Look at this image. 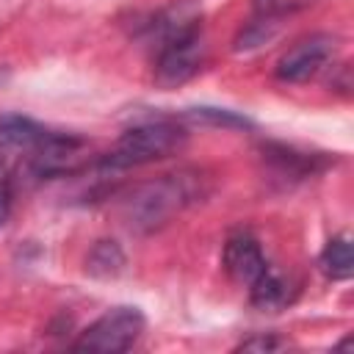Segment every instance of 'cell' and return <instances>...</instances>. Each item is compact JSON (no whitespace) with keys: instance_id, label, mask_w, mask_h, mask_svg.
<instances>
[{"instance_id":"cell-1","label":"cell","mask_w":354,"mask_h":354,"mask_svg":"<svg viewBox=\"0 0 354 354\" xmlns=\"http://www.w3.org/2000/svg\"><path fill=\"white\" fill-rule=\"evenodd\" d=\"M210 191L207 177L196 169H180L136 185L119 205V216L133 232H155L174 216L205 199Z\"/></svg>"},{"instance_id":"cell-2","label":"cell","mask_w":354,"mask_h":354,"mask_svg":"<svg viewBox=\"0 0 354 354\" xmlns=\"http://www.w3.org/2000/svg\"><path fill=\"white\" fill-rule=\"evenodd\" d=\"M185 141H188V133L177 119H147L124 130L122 138L113 144V149L105 152L94 166L102 177L119 174V171L177 155L185 147Z\"/></svg>"},{"instance_id":"cell-3","label":"cell","mask_w":354,"mask_h":354,"mask_svg":"<svg viewBox=\"0 0 354 354\" xmlns=\"http://www.w3.org/2000/svg\"><path fill=\"white\" fill-rule=\"evenodd\" d=\"M147 318L138 307L119 304L105 310L94 324H88L77 340L72 343L75 351H88V354H119L127 351L144 332Z\"/></svg>"},{"instance_id":"cell-4","label":"cell","mask_w":354,"mask_h":354,"mask_svg":"<svg viewBox=\"0 0 354 354\" xmlns=\"http://www.w3.org/2000/svg\"><path fill=\"white\" fill-rule=\"evenodd\" d=\"M28 166L36 177H66L88 166V144L69 133L47 130L36 149L28 158Z\"/></svg>"},{"instance_id":"cell-5","label":"cell","mask_w":354,"mask_h":354,"mask_svg":"<svg viewBox=\"0 0 354 354\" xmlns=\"http://www.w3.org/2000/svg\"><path fill=\"white\" fill-rule=\"evenodd\" d=\"M207 58V44H205V36L202 30L196 33H188L160 50H155V83L160 88H174V86H183L185 80H191L202 64Z\"/></svg>"},{"instance_id":"cell-6","label":"cell","mask_w":354,"mask_h":354,"mask_svg":"<svg viewBox=\"0 0 354 354\" xmlns=\"http://www.w3.org/2000/svg\"><path fill=\"white\" fill-rule=\"evenodd\" d=\"M335 36L329 33H310L299 41H293L277 61L274 75L282 83H304L313 75H318L335 55Z\"/></svg>"},{"instance_id":"cell-7","label":"cell","mask_w":354,"mask_h":354,"mask_svg":"<svg viewBox=\"0 0 354 354\" xmlns=\"http://www.w3.org/2000/svg\"><path fill=\"white\" fill-rule=\"evenodd\" d=\"M196 30H202L199 3L196 0H171L144 25V41L152 50H160L188 33H196Z\"/></svg>"},{"instance_id":"cell-8","label":"cell","mask_w":354,"mask_h":354,"mask_svg":"<svg viewBox=\"0 0 354 354\" xmlns=\"http://www.w3.org/2000/svg\"><path fill=\"white\" fill-rule=\"evenodd\" d=\"M221 263H224V271L230 274V279L238 282V285H246V288L271 266L263 254L260 241L249 230H235L227 238Z\"/></svg>"},{"instance_id":"cell-9","label":"cell","mask_w":354,"mask_h":354,"mask_svg":"<svg viewBox=\"0 0 354 354\" xmlns=\"http://www.w3.org/2000/svg\"><path fill=\"white\" fill-rule=\"evenodd\" d=\"M44 133L47 130L41 124H36L33 119H28V116L3 113L0 116V152L30 158V152L36 149V144L41 141Z\"/></svg>"},{"instance_id":"cell-10","label":"cell","mask_w":354,"mask_h":354,"mask_svg":"<svg viewBox=\"0 0 354 354\" xmlns=\"http://www.w3.org/2000/svg\"><path fill=\"white\" fill-rule=\"evenodd\" d=\"M249 299L254 307L260 310H279L290 301V282L277 271V268H266L252 285H249Z\"/></svg>"},{"instance_id":"cell-11","label":"cell","mask_w":354,"mask_h":354,"mask_svg":"<svg viewBox=\"0 0 354 354\" xmlns=\"http://www.w3.org/2000/svg\"><path fill=\"white\" fill-rule=\"evenodd\" d=\"M318 266L321 271L329 277V279H348L351 271H354V254H351V235L348 232H340L335 238L326 241L321 257H318Z\"/></svg>"},{"instance_id":"cell-12","label":"cell","mask_w":354,"mask_h":354,"mask_svg":"<svg viewBox=\"0 0 354 354\" xmlns=\"http://www.w3.org/2000/svg\"><path fill=\"white\" fill-rule=\"evenodd\" d=\"M263 152H266L263 158L277 169L279 177H307L318 169L315 155H304V152H296L282 144H268V147H263Z\"/></svg>"},{"instance_id":"cell-13","label":"cell","mask_w":354,"mask_h":354,"mask_svg":"<svg viewBox=\"0 0 354 354\" xmlns=\"http://www.w3.org/2000/svg\"><path fill=\"white\" fill-rule=\"evenodd\" d=\"M124 268V252L116 241H97L86 257V271L97 279H111Z\"/></svg>"},{"instance_id":"cell-14","label":"cell","mask_w":354,"mask_h":354,"mask_svg":"<svg viewBox=\"0 0 354 354\" xmlns=\"http://www.w3.org/2000/svg\"><path fill=\"white\" fill-rule=\"evenodd\" d=\"M282 22H271V19H260V17H252L241 33L235 36V53H252V50H260L263 44H268L277 30H279Z\"/></svg>"},{"instance_id":"cell-15","label":"cell","mask_w":354,"mask_h":354,"mask_svg":"<svg viewBox=\"0 0 354 354\" xmlns=\"http://www.w3.org/2000/svg\"><path fill=\"white\" fill-rule=\"evenodd\" d=\"M313 0H252V17L260 19H271V22H282L285 17L307 8Z\"/></svg>"},{"instance_id":"cell-16","label":"cell","mask_w":354,"mask_h":354,"mask_svg":"<svg viewBox=\"0 0 354 354\" xmlns=\"http://www.w3.org/2000/svg\"><path fill=\"white\" fill-rule=\"evenodd\" d=\"M191 122H207V124H221V127H252V122L235 111L227 108H191L185 111Z\"/></svg>"},{"instance_id":"cell-17","label":"cell","mask_w":354,"mask_h":354,"mask_svg":"<svg viewBox=\"0 0 354 354\" xmlns=\"http://www.w3.org/2000/svg\"><path fill=\"white\" fill-rule=\"evenodd\" d=\"M282 346H285V340H282V337L260 332V335H252V337L241 340L235 348H238V351H277V348H282Z\"/></svg>"},{"instance_id":"cell-18","label":"cell","mask_w":354,"mask_h":354,"mask_svg":"<svg viewBox=\"0 0 354 354\" xmlns=\"http://www.w3.org/2000/svg\"><path fill=\"white\" fill-rule=\"evenodd\" d=\"M8 213H11V177L0 158V227L8 221Z\"/></svg>"}]
</instances>
